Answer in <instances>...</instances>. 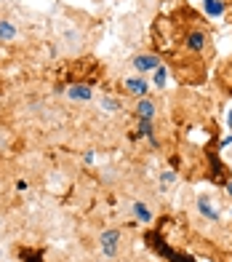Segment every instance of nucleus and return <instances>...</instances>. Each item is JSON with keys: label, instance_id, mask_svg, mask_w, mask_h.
<instances>
[{"label": "nucleus", "instance_id": "obj_6", "mask_svg": "<svg viewBox=\"0 0 232 262\" xmlns=\"http://www.w3.org/2000/svg\"><path fill=\"white\" fill-rule=\"evenodd\" d=\"M155 113H158V107H155V102L152 99H139L136 102V115H139V121H152L155 118Z\"/></svg>", "mask_w": 232, "mask_h": 262}, {"label": "nucleus", "instance_id": "obj_17", "mask_svg": "<svg viewBox=\"0 0 232 262\" xmlns=\"http://www.w3.org/2000/svg\"><path fill=\"white\" fill-rule=\"evenodd\" d=\"M83 161H86V163L91 166V163H94V161H96V156H94V152H91V150H88V152H86V156H83Z\"/></svg>", "mask_w": 232, "mask_h": 262}, {"label": "nucleus", "instance_id": "obj_1", "mask_svg": "<svg viewBox=\"0 0 232 262\" xmlns=\"http://www.w3.org/2000/svg\"><path fill=\"white\" fill-rule=\"evenodd\" d=\"M163 64L160 62V56L158 54H152V51H144V54H136L134 59H131V67L136 70V73H155V70Z\"/></svg>", "mask_w": 232, "mask_h": 262}, {"label": "nucleus", "instance_id": "obj_9", "mask_svg": "<svg viewBox=\"0 0 232 262\" xmlns=\"http://www.w3.org/2000/svg\"><path fill=\"white\" fill-rule=\"evenodd\" d=\"M16 35H19V27L14 25V21L0 19V43H11V40H16Z\"/></svg>", "mask_w": 232, "mask_h": 262}, {"label": "nucleus", "instance_id": "obj_13", "mask_svg": "<svg viewBox=\"0 0 232 262\" xmlns=\"http://www.w3.org/2000/svg\"><path fill=\"white\" fill-rule=\"evenodd\" d=\"M152 80H155V89H163V86H166V80H168V67H166V64H160L155 73H152Z\"/></svg>", "mask_w": 232, "mask_h": 262}, {"label": "nucleus", "instance_id": "obj_2", "mask_svg": "<svg viewBox=\"0 0 232 262\" xmlns=\"http://www.w3.org/2000/svg\"><path fill=\"white\" fill-rule=\"evenodd\" d=\"M99 246H101V252H104V257H110V259H115L118 257V246H120V230H104L101 233V238H99Z\"/></svg>", "mask_w": 232, "mask_h": 262}, {"label": "nucleus", "instance_id": "obj_5", "mask_svg": "<svg viewBox=\"0 0 232 262\" xmlns=\"http://www.w3.org/2000/svg\"><path fill=\"white\" fill-rule=\"evenodd\" d=\"M64 91H67V97L75 99V102H88L94 97V91H91V86H86V83H75V86H69Z\"/></svg>", "mask_w": 232, "mask_h": 262}, {"label": "nucleus", "instance_id": "obj_20", "mask_svg": "<svg viewBox=\"0 0 232 262\" xmlns=\"http://www.w3.org/2000/svg\"><path fill=\"white\" fill-rule=\"evenodd\" d=\"M224 187H227V193H229V195H232V180H229V182H227V185H224Z\"/></svg>", "mask_w": 232, "mask_h": 262}, {"label": "nucleus", "instance_id": "obj_10", "mask_svg": "<svg viewBox=\"0 0 232 262\" xmlns=\"http://www.w3.org/2000/svg\"><path fill=\"white\" fill-rule=\"evenodd\" d=\"M131 211H134V217H136V222H144V225H149L152 222V209H149L147 204H142V201H136V204L131 206Z\"/></svg>", "mask_w": 232, "mask_h": 262}, {"label": "nucleus", "instance_id": "obj_3", "mask_svg": "<svg viewBox=\"0 0 232 262\" xmlns=\"http://www.w3.org/2000/svg\"><path fill=\"white\" fill-rule=\"evenodd\" d=\"M184 43H187V49H190V51L200 54L205 46H208V32H205V30H190V32H187V38H184Z\"/></svg>", "mask_w": 232, "mask_h": 262}, {"label": "nucleus", "instance_id": "obj_11", "mask_svg": "<svg viewBox=\"0 0 232 262\" xmlns=\"http://www.w3.org/2000/svg\"><path fill=\"white\" fill-rule=\"evenodd\" d=\"M139 137L149 139V145L158 147V139H155V126H152V121H139Z\"/></svg>", "mask_w": 232, "mask_h": 262}, {"label": "nucleus", "instance_id": "obj_18", "mask_svg": "<svg viewBox=\"0 0 232 262\" xmlns=\"http://www.w3.org/2000/svg\"><path fill=\"white\" fill-rule=\"evenodd\" d=\"M227 145H232V134H227V137L222 139V147H227Z\"/></svg>", "mask_w": 232, "mask_h": 262}, {"label": "nucleus", "instance_id": "obj_16", "mask_svg": "<svg viewBox=\"0 0 232 262\" xmlns=\"http://www.w3.org/2000/svg\"><path fill=\"white\" fill-rule=\"evenodd\" d=\"M27 187H30V182H27V180H16V190H19V193H24Z\"/></svg>", "mask_w": 232, "mask_h": 262}, {"label": "nucleus", "instance_id": "obj_19", "mask_svg": "<svg viewBox=\"0 0 232 262\" xmlns=\"http://www.w3.org/2000/svg\"><path fill=\"white\" fill-rule=\"evenodd\" d=\"M227 126H229V128H232V110H229V113H227Z\"/></svg>", "mask_w": 232, "mask_h": 262}, {"label": "nucleus", "instance_id": "obj_8", "mask_svg": "<svg viewBox=\"0 0 232 262\" xmlns=\"http://www.w3.org/2000/svg\"><path fill=\"white\" fill-rule=\"evenodd\" d=\"M198 211H200V217L211 220V222L219 220V211H216V206L211 204V201H208V195H200V198H198Z\"/></svg>", "mask_w": 232, "mask_h": 262}, {"label": "nucleus", "instance_id": "obj_4", "mask_svg": "<svg viewBox=\"0 0 232 262\" xmlns=\"http://www.w3.org/2000/svg\"><path fill=\"white\" fill-rule=\"evenodd\" d=\"M125 91L139 97V99H144L149 91V83H147V78H125Z\"/></svg>", "mask_w": 232, "mask_h": 262}, {"label": "nucleus", "instance_id": "obj_15", "mask_svg": "<svg viewBox=\"0 0 232 262\" xmlns=\"http://www.w3.org/2000/svg\"><path fill=\"white\" fill-rule=\"evenodd\" d=\"M160 182H163V185L176 182V174H173V171H163V174H160Z\"/></svg>", "mask_w": 232, "mask_h": 262}, {"label": "nucleus", "instance_id": "obj_7", "mask_svg": "<svg viewBox=\"0 0 232 262\" xmlns=\"http://www.w3.org/2000/svg\"><path fill=\"white\" fill-rule=\"evenodd\" d=\"M203 11H205V16L219 19V16H224L227 3H224V0H203Z\"/></svg>", "mask_w": 232, "mask_h": 262}, {"label": "nucleus", "instance_id": "obj_14", "mask_svg": "<svg viewBox=\"0 0 232 262\" xmlns=\"http://www.w3.org/2000/svg\"><path fill=\"white\" fill-rule=\"evenodd\" d=\"M101 110L115 113V110H120V102L118 99H101Z\"/></svg>", "mask_w": 232, "mask_h": 262}, {"label": "nucleus", "instance_id": "obj_12", "mask_svg": "<svg viewBox=\"0 0 232 262\" xmlns=\"http://www.w3.org/2000/svg\"><path fill=\"white\" fill-rule=\"evenodd\" d=\"M19 259H21V262H43V252H40V249L21 246V249H19Z\"/></svg>", "mask_w": 232, "mask_h": 262}]
</instances>
